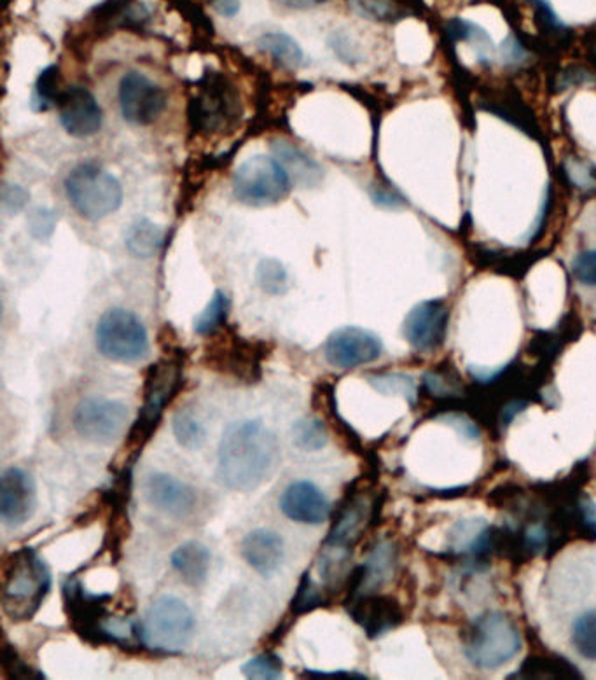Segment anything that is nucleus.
<instances>
[{"label": "nucleus", "mask_w": 596, "mask_h": 680, "mask_svg": "<svg viewBox=\"0 0 596 680\" xmlns=\"http://www.w3.org/2000/svg\"><path fill=\"white\" fill-rule=\"evenodd\" d=\"M278 458L277 436L263 422H235L227 425L219 443V481L230 490H256L272 476Z\"/></svg>", "instance_id": "obj_1"}, {"label": "nucleus", "mask_w": 596, "mask_h": 680, "mask_svg": "<svg viewBox=\"0 0 596 680\" xmlns=\"http://www.w3.org/2000/svg\"><path fill=\"white\" fill-rule=\"evenodd\" d=\"M50 592L51 572L38 551L22 548L9 554L2 569V607L11 619H32Z\"/></svg>", "instance_id": "obj_2"}, {"label": "nucleus", "mask_w": 596, "mask_h": 680, "mask_svg": "<svg viewBox=\"0 0 596 680\" xmlns=\"http://www.w3.org/2000/svg\"><path fill=\"white\" fill-rule=\"evenodd\" d=\"M181 385L182 362L179 359H163L149 368L143 382V403L127 437L130 451L128 463L134 464L142 454L143 446L151 442L152 434L163 418L164 407L172 403Z\"/></svg>", "instance_id": "obj_3"}, {"label": "nucleus", "mask_w": 596, "mask_h": 680, "mask_svg": "<svg viewBox=\"0 0 596 680\" xmlns=\"http://www.w3.org/2000/svg\"><path fill=\"white\" fill-rule=\"evenodd\" d=\"M467 661L478 670H497L517 658L521 635L504 613H487L470 623L462 634Z\"/></svg>", "instance_id": "obj_4"}, {"label": "nucleus", "mask_w": 596, "mask_h": 680, "mask_svg": "<svg viewBox=\"0 0 596 680\" xmlns=\"http://www.w3.org/2000/svg\"><path fill=\"white\" fill-rule=\"evenodd\" d=\"M196 628L193 610L177 596H161L149 607L142 621V642L149 652L182 655Z\"/></svg>", "instance_id": "obj_5"}, {"label": "nucleus", "mask_w": 596, "mask_h": 680, "mask_svg": "<svg viewBox=\"0 0 596 680\" xmlns=\"http://www.w3.org/2000/svg\"><path fill=\"white\" fill-rule=\"evenodd\" d=\"M68 202L81 217L100 221L123 205L121 182L95 163H83L65 179Z\"/></svg>", "instance_id": "obj_6"}, {"label": "nucleus", "mask_w": 596, "mask_h": 680, "mask_svg": "<svg viewBox=\"0 0 596 680\" xmlns=\"http://www.w3.org/2000/svg\"><path fill=\"white\" fill-rule=\"evenodd\" d=\"M221 329L212 334L215 340L206 347L203 358L206 368L247 385L259 382L263 376V362L269 355L268 343L245 340L233 329L224 332Z\"/></svg>", "instance_id": "obj_7"}, {"label": "nucleus", "mask_w": 596, "mask_h": 680, "mask_svg": "<svg viewBox=\"0 0 596 680\" xmlns=\"http://www.w3.org/2000/svg\"><path fill=\"white\" fill-rule=\"evenodd\" d=\"M292 188L284 164L277 158L257 155L236 167L233 173V194L248 206H274L289 196Z\"/></svg>", "instance_id": "obj_8"}, {"label": "nucleus", "mask_w": 596, "mask_h": 680, "mask_svg": "<svg viewBox=\"0 0 596 680\" xmlns=\"http://www.w3.org/2000/svg\"><path fill=\"white\" fill-rule=\"evenodd\" d=\"M240 97L221 74H206L190 102L191 128L200 134H224L238 125Z\"/></svg>", "instance_id": "obj_9"}, {"label": "nucleus", "mask_w": 596, "mask_h": 680, "mask_svg": "<svg viewBox=\"0 0 596 680\" xmlns=\"http://www.w3.org/2000/svg\"><path fill=\"white\" fill-rule=\"evenodd\" d=\"M95 340L104 358L123 364L143 361L151 349L142 320L125 308H110L98 319Z\"/></svg>", "instance_id": "obj_10"}, {"label": "nucleus", "mask_w": 596, "mask_h": 680, "mask_svg": "<svg viewBox=\"0 0 596 680\" xmlns=\"http://www.w3.org/2000/svg\"><path fill=\"white\" fill-rule=\"evenodd\" d=\"M109 593H89L76 575L64 583V605L68 625L85 642L93 646H114L109 634Z\"/></svg>", "instance_id": "obj_11"}, {"label": "nucleus", "mask_w": 596, "mask_h": 680, "mask_svg": "<svg viewBox=\"0 0 596 680\" xmlns=\"http://www.w3.org/2000/svg\"><path fill=\"white\" fill-rule=\"evenodd\" d=\"M130 410L121 401L86 397L77 404L72 424L81 437L97 445H113L127 428Z\"/></svg>", "instance_id": "obj_12"}, {"label": "nucleus", "mask_w": 596, "mask_h": 680, "mask_svg": "<svg viewBox=\"0 0 596 680\" xmlns=\"http://www.w3.org/2000/svg\"><path fill=\"white\" fill-rule=\"evenodd\" d=\"M119 107L123 118L135 127H148L167 106V93L140 72H128L119 83Z\"/></svg>", "instance_id": "obj_13"}, {"label": "nucleus", "mask_w": 596, "mask_h": 680, "mask_svg": "<svg viewBox=\"0 0 596 680\" xmlns=\"http://www.w3.org/2000/svg\"><path fill=\"white\" fill-rule=\"evenodd\" d=\"M374 504V502H373ZM373 504H365L361 488L358 481L350 485L344 493L329 530L328 538L323 541V546L328 550L344 551L350 553L352 548L361 541L364 535L365 523H373Z\"/></svg>", "instance_id": "obj_14"}, {"label": "nucleus", "mask_w": 596, "mask_h": 680, "mask_svg": "<svg viewBox=\"0 0 596 680\" xmlns=\"http://www.w3.org/2000/svg\"><path fill=\"white\" fill-rule=\"evenodd\" d=\"M323 353L329 364L340 370H353L359 365L379 361L383 353V343L373 331L347 326L331 332L326 341Z\"/></svg>", "instance_id": "obj_15"}, {"label": "nucleus", "mask_w": 596, "mask_h": 680, "mask_svg": "<svg viewBox=\"0 0 596 680\" xmlns=\"http://www.w3.org/2000/svg\"><path fill=\"white\" fill-rule=\"evenodd\" d=\"M344 605L349 616L361 626L371 640L395 630L397 626L403 625L406 617L403 605L395 596L380 595L376 592L353 596L344 602Z\"/></svg>", "instance_id": "obj_16"}, {"label": "nucleus", "mask_w": 596, "mask_h": 680, "mask_svg": "<svg viewBox=\"0 0 596 680\" xmlns=\"http://www.w3.org/2000/svg\"><path fill=\"white\" fill-rule=\"evenodd\" d=\"M448 319L449 311L441 299L418 302L404 320V338L418 352H434L445 341Z\"/></svg>", "instance_id": "obj_17"}, {"label": "nucleus", "mask_w": 596, "mask_h": 680, "mask_svg": "<svg viewBox=\"0 0 596 680\" xmlns=\"http://www.w3.org/2000/svg\"><path fill=\"white\" fill-rule=\"evenodd\" d=\"M35 485L29 472L9 467L0 479V518L8 527H22L35 511Z\"/></svg>", "instance_id": "obj_18"}, {"label": "nucleus", "mask_w": 596, "mask_h": 680, "mask_svg": "<svg viewBox=\"0 0 596 680\" xmlns=\"http://www.w3.org/2000/svg\"><path fill=\"white\" fill-rule=\"evenodd\" d=\"M60 123L72 137L85 139L102 128V109L93 93L83 86L65 89L58 102Z\"/></svg>", "instance_id": "obj_19"}, {"label": "nucleus", "mask_w": 596, "mask_h": 680, "mask_svg": "<svg viewBox=\"0 0 596 680\" xmlns=\"http://www.w3.org/2000/svg\"><path fill=\"white\" fill-rule=\"evenodd\" d=\"M280 509L289 520L302 525H320L331 517V504L317 485L311 481H295L284 490Z\"/></svg>", "instance_id": "obj_20"}, {"label": "nucleus", "mask_w": 596, "mask_h": 680, "mask_svg": "<svg viewBox=\"0 0 596 680\" xmlns=\"http://www.w3.org/2000/svg\"><path fill=\"white\" fill-rule=\"evenodd\" d=\"M146 499L152 508L173 518L190 517L196 508V491L191 485L170 475H149L146 479Z\"/></svg>", "instance_id": "obj_21"}, {"label": "nucleus", "mask_w": 596, "mask_h": 680, "mask_svg": "<svg viewBox=\"0 0 596 680\" xmlns=\"http://www.w3.org/2000/svg\"><path fill=\"white\" fill-rule=\"evenodd\" d=\"M240 553L248 567H253L257 574L269 577L284 562V539L272 530H253L240 544Z\"/></svg>", "instance_id": "obj_22"}, {"label": "nucleus", "mask_w": 596, "mask_h": 680, "mask_svg": "<svg viewBox=\"0 0 596 680\" xmlns=\"http://www.w3.org/2000/svg\"><path fill=\"white\" fill-rule=\"evenodd\" d=\"M579 668L571 663L568 659L562 656L547 655V652H539V655H530L525 661L521 663L517 672L511 673L509 679H525V680H581L583 679Z\"/></svg>", "instance_id": "obj_23"}, {"label": "nucleus", "mask_w": 596, "mask_h": 680, "mask_svg": "<svg viewBox=\"0 0 596 680\" xmlns=\"http://www.w3.org/2000/svg\"><path fill=\"white\" fill-rule=\"evenodd\" d=\"M272 149H274L277 160L284 164V169L287 170L290 179H295L298 184L305 185V188H313V185L320 184L323 177L320 164L298 146L287 142V140H272Z\"/></svg>", "instance_id": "obj_24"}, {"label": "nucleus", "mask_w": 596, "mask_h": 680, "mask_svg": "<svg viewBox=\"0 0 596 680\" xmlns=\"http://www.w3.org/2000/svg\"><path fill=\"white\" fill-rule=\"evenodd\" d=\"M211 551L206 550L200 542H184L177 548L172 553L173 571L181 575V580L185 584H190L193 588L205 584L209 572H211Z\"/></svg>", "instance_id": "obj_25"}, {"label": "nucleus", "mask_w": 596, "mask_h": 680, "mask_svg": "<svg viewBox=\"0 0 596 680\" xmlns=\"http://www.w3.org/2000/svg\"><path fill=\"white\" fill-rule=\"evenodd\" d=\"M257 46L260 51L268 53L278 65L290 68V71L301 67L302 60H305L301 46L284 32H268L257 41Z\"/></svg>", "instance_id": "obj_26"}, {"label": "nucleus", "mask_w": 596, "mask_h": 680, "mask_svg": "<svg viewBox=\"0 0 596 680\" xmlns=\"http://www.w3.org/2000/svg\"><path fill=\"white\" fill-rule=\"evenodd\" d=\"M163 240L164 233L160 226H156L149 219H140L131 224L125 244L131 256L151 257L160 251Z\"/></svg>", "instance_id": "obj_27"}, {"label": "nucleus", "mask_w": 596, "mask_h": 680, "mask_svg": "<svg viewBox=\"0 0 596 680\" xmlns=\"http://www.w3.org/2000/svg\"><path fill=\"white\" fill-rule=\"evenodd\" d=\"M326 589L328 588H320L310 572H305L290 602V614L295 617L305 616V614L313 613L319 607L328 605L329 595Z\"/></svg>", "instance_id": "obj_28"}, {"label": "nucleus", "mask_w": 596, "mask_h": 680, "mask_svg": "<svg viewBox=\"0 0 596 680\" xmlns=\"http://www.w3.org/2000/svg\"><path fill=\"white\" fill-rule=\"evenodd\" d=\"M230 298L224 290H215L211 302L205 310L194 319V332L200 337H212L215 331L226 326L227 314H230Z\"/></svg>", "instance_id": "obj_29"}, {"label": "nucleus", "mask_w": 596, "mask_h": 680, "mask_svg": "<svg viewBox=\"0 0 596 680\" xmlns=\"http://www.w3.org/2000/svg\"><path fill=\"white\" fill-rule=\"evenodd\" d=\"M62 88V77H60V68L56 65H50L39 74L34 86V97H32V106L35 110H47L53 106H58L60 98L64 95L65 89Z\"/></svg>", "instance_id": "obj_30"}, {"label": "nucleus", "mask_w": 596, "mask_h": 680, "mask_svg": "<svg viewBox=\"0 0 596 680\" xmlns=\"http://www.w3.org/2000/svg\"><path fill=\"white\" fill-rule=\"evenodd\" d=\"M328 442V428L319 418H301L292 425V443L301 451H319Z\"/></svg>", "instance_id": "obj_31"}, {"label": "nucleus", "mask_w": 596, "mask_h": 680, "mask_svg": "<svg viewBox=\"0 0 596 680\" xmlns=\"http://www.w3.org/2000/svg\"><path fill=\"white\" fill-rule=\"evenodd\" d=\"M256 280L260 289L269 296L286 295L289 290V274L286 266L275 257H266L257 266Z\"/></svg>", "instance_id": "obj_32"}, {"label": "nucleus", "mask_w": 596, "mask_h": 680, "mask_svg": "<svg viewBox=\"0 0 596 680\" xmlns=\"http://www.w3.org/2000/svg\"><path fill=\"white\" fill-rule=\"evenodd\" d=\"M172 427L177 442L185 449H198L205 442V427L190 410H181L173 416Z\"/></svg>", "instance_id": "obj_33"}, {"label": "nucleus", "mask_w": 596, "mask_h": 680, "mask_svg": "<svg viewBox=\"0 0 596 680\" xmlns=\"http://www.w3.org/2000/svg\"><path fill=\"white\" fill-rule=\"evenodd\" d=\"M572 642L575 651L584 659L596 661V610H589L575 619Z\"/></svg>", "instance_id": "obj_34"}, {"label": "nucleus", "mask_w": 596, "mask_h": 680, "mask_svg": "<svg viewBox=\"0 0 596 680\" xmlns=\"http://www.w3.org/2000/svg\"><path fill=\"white\" fill-rule=\"evenodd\" d=\"M0 668H2L4 679L35 680L46 677L43 672L30 667L9 642L2 644V649H0Z\"/></svg>", "instance_id": "obj_35"}, {"label": "nucleus", "mask_w": 596, "mask_h": 680, "mask_svg": "<svg viewBox=\"0 0 596 680\" xmlns=\"http://www.w3.org/2000/svg\"><path fill=\"white\" fill-rule=\"evenodd\" d=\"M284 672V661L275 652H263L242 665V673L251 680H277Z\"/></svg>", "instance_id": "obj_36"}, {"label": "nucleus", "mask_w": 596, "mask_h": 680, "mask_svg": "<svg viewBox=\"0 0 596 680\" xmlns=\"http://www.w3.org/2000/svg\"><path fill=\"white\" fill-rule=\"evenodd\" d=\"M368 382L386 395H403L409 403L415 404V382L406 374H379V376H370Z\"/></svg>", "instance_id": "obj_37"}, {"label": "nucleus", "mask_w": 596, "mask_h": 680, "mask_svg": "<svg viewBox=\"0 0 596 680\" xmlns=\"http://www.w3.org/2000/svg\"><path fill=\"white\" fill-rule=\"evenodd\" d=\"M572 274L583 286L596 287V251H586L575 257Z\"/></svg>", "instance_id": "obj_38"}, {"label": "nucleus", "mask_w": 596, "mask_h": 680, "mask_svg": "<svg viewBox=\"0 0 596 680\" xmlns=\"http://www.w3.org/2000/svg\"><path fill=\"white\" fill-rule=\"evenodd\" d=\"M56 226L55 212L50 209H38L32 212L29 219V230L32 236L39 240H46L53 235Z\"/></svg>", "instance_id": "obj_39"}, {"label": "nucleus", "mask_w": 596, "mask_h": 680, "mask_svg": "<svg viewBox=\"0 0 596 680\" xmlns=\"http://www.w3.org/2000/svg\"><path fill=\"white\" fill-rule=\"evenodd\" d=\"M359 13L373 20H394L397 9L389 0H353Z\"/></svg>", "instance_id": "obj_40"}, {"label": "nucleus", "mask_w": 596, "mask_h": 680, "mask_svg": "<svg viewBox=\"0 0 596 680\" xmlns=\"http://www.w3.org/2000/svg\"><path fill=\"white\" fill-rule=\"evenodd\" d=\"M529 2L535 8L538 22L541 23L544 29L550 30L553 34H558L560 30L565 29L558 18H556V14H554L553 8H551L547 0H529Z\"/></svg>", "instance_id": "obj_41"}, {"label": "nucleus", "mask_w": 596, "mask_h": 680, "mask_svg": "<svg viewBox=\"0 0 596 680\" xmlns=\"http://www.w3.org/2000/svg\"><path fill=\"white\" fill-rule=\"evenodd\" d=\"M29 200V193H26L20 185H6L4 193H2V203H4L6 211L9 214H18L26 205Z\"/></svg>", "instance_id": "obj_42"}, {"label": "nucleus", "mask_w": 596, "mask_h": 680, "mask_svg": "<svg viewBox=\"0 0 596 680\" xmlns=\"http://www.w3.org/2000/svg\"><path fill=\"white\" fill-rule=\"evenodd\" d=\"M301 677L310 679H368L361 672H349V670H334V672H322V670H302Z\"/></svg>", "instance_id": "obj_43"}, {"label": "nucleus", "mask_w": 596, "mask_h": 680, "mask_svg": "<svg viewBox=\"0 0 596 680\" xmlns=\"http://www.w3.org/2000/svg\"><path fill=\"white\" fill-rule=\"evenodd\" d=\"M275 4L287 9H310L317 6L326 4L329 0H274Z\"/></svg>", "instance_id": "obj_44"}, {"label": "nucleus", "mask_w": 596, "mask_h": 680, "mask_svg": "<svg viewBox=\"0 0 596 680\" xmlns=\"http://www.w3.org/2000/svg\"><path fill=\"white\" fill-rule=\"evenodd\" d=\"M215 8H217L219 13L232 18L238 13L240 4L238 0H215Z\"/></svg>", "instance_id": "obj_45"}, {"label": "nucleus", "mask_w": 596, "mask_h": 680, "mask_svg": "<svg viewBox=\"0 0 596 680\" xmlns=\"http://www.w3.org/2000/svg\"><path fill=\"white\" fill-rule=\"evenodd\" d=\"M593 53H595V59H596V32H595V44H593Z\"/></svg>", "instance_id": "obj_46"}]
</instances>
